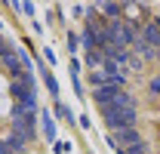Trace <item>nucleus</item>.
Masks as SVG:
<instances>
[{"label": "nucleus", "instance_id": "obj_1", "mask_svg": "<svg viewBox=\"0 0 160 154\" xmlns=\"http://www.w3.org/2000/svg\"><path fill=\"white\" fill-rule=\"evenodd\" d=\"M102 117H105V123L111 126V133L114 130H126V126H136L139 123V114H136V108H102Z\"/></svg>", "mask_w": 160, "mask_h": 154}, {"label": "nucleus", "instance_id": "obj_2", "mask_svg": "<svg viewBox=\"0 0 160 154\" xmlns=\"http://www.w3.org/2000/svg\"><path fill=\"white\" fill-rule=\"evenodd\" d=\"M89 80H92V90H96V86H114V90H123L126 74H111V71H105V68H96V71H89Z\"/></svg>", "mask_w": 160, "mask_h": 154}, {"label": "nucleus", "instance_id": "obj_3", "mask_svg": "<svg viewBox=\"0 0 160 154\" xmlns=\"http://www.w3.org/2000/svg\"><path fill=\"white\" fill-rule=\"evenodd\" d=\"M108 142H111V148H117V151H120V148L139 145V142H142V136H139V130H136V126H126V130H114Z\"/></svg>", "mask_w": 160, "mask_h": 154}, {"label": "nucleus", "instance_id": "obj_4", "mask_svg": "<svg viewBox=\"0 0 160 154\" xmlns=\"http://www.w3.org/2000/svg\"><path fill=\"white\" fill-rule=\"evenodd\" d=\"M139 37L145 40L148 46L157 49V46H160V28H157V22L151 19V22H145V25H139Z\"/></svg>", "mask_w": 160, "mask_h": 154}, {"label": "nucleus", "instance_id": "obj_5", "mask_svg": "<svg viewBox=\"0 0 160 154\" xmlns=\"http://www.w3.org/2000/svg\"><path fill=\"white\" fill-rule=\"evenodd\" d=\"M12 136L19 139L22 145H31L37 133H34V123H22V120H12Z\"/></svg>", "mask_w": 160, "mask_h": 154}, {"label": "nucleus", "instance_id": "obj_6", "mask_svg": "<svg viewBox=\"0 0 160 154\" xmlns=\"http://www.w3.org/2000/svg\"><path fill=\"white\" fill-rule=\"evenodd\" d=\"M117 93H120V90H114V86H96V90H92V99L99 102L102 108H108V105L114 102V96H117Z\"/></svg>", "mask_w": 160, "mask_h": 154}, {"label": "nucleus", "instance_id": "obj_7", "mask_svg": "<svg viewBox=\"0 0 160 154\" xmlns=\"http://www.w3.org/2000/svg\"><path fill=\"white\" fill-rule=\"evenodd\" d=\"M117 154H148V145L139 142V145H129V148H120Z\"/></svg>", "mask_w": 160, "mask_h": 154}, {"label": "nucleus", "instance_id": "obj_8", "mask_svg": "<svg viewBox=\"0 0 160 154\" xmlns=\"http://www.w3.org/2000/svg\"><path fill=\"white\" fill-rule=\"evenodd\" d=\"M43 80H46V86H49V93H52V96H56V93H59V83H56V80H52V74H49V71H46V68H43Z\"/></svg>", "mask_w": 160, "mask_h": 154}, {"label": "nucleus", "instance_id": "obj_9", "mask_svg": "<svg viewBox=\"0 0 160 154\" xmlns=\"http://www.w3.org/2000/svg\"><path fill=\"white\" fill-rule=\"evenodd\" d=\"M43 133L49 136V139L56 136V126H52V120H49V114H46V111H43Z\"/></svg>", "mask_w": 160, "mask_h": 154}, {"label": "nucleus", "instance_id": "obj_10", "mask_svg": "<svg viewBox=\"0 0 160 154\" xmlns=\"http://www.w3.org/2000/svg\"><path fill=\"white\" fill-rule=\"evenodd\" d=\"M126 65H129L132 71H139L142 65H145V59H139V56H126Z\"/></svg>", "mask_w": 160, "mask_h": 154}, {"label": "nucleus", "instance_id": "obj_11", "mask_svg": "<svg viewBox=\"0 0 160 154\" xmlns=\"http://www.w3.org/2000/svg\"><path fill=\"white\" fill-rule=\"evenodd\" d=\"M56 114H59L62 120H74V114L68 111V105H56Z\"/></svg>", "mask_w": 160, "mask_h": 154}, {"label": "nucleus", "instance_id": "obj_12", "mask_svg": "<svg viewBox=\"0 0 160 154\" xmlns=\"http://www.w3.org/2000/svg\"><path fill=\"white\" fill-rule=\"evenodd\" d=\"M148 90H151V96H160V77L151 80V86H148Z\"/></svg>", "mask_w": 160, "mask_h": 154}, {"label": "nucleus", "instance_id": "obj_13", "mask_svg": "<svg viewBox=\"0 0 160 154\" xmlns=\"http://www.w3.org/2000/svg\"><path fill=\"white\" fill-rule=\"evenodd\" d=\"M0 154H16V151L9 148V142H0Z\"/></svg>", "mask_w": 160, "mask_h": 154}, {"label": "nucleus", "instance_id": "obj_14", "mask_svg": "<svg viewBox=\"0 0 160 154\" xmlns=\"http://www.w3.org/2000/svg\"><path fill=\"white\" fill-rule=\"evenodd\" d=\"M157 62H160V46H157Z\"/></svg>", "mask_w": 160, "mask_h": 154}]
</instances>
